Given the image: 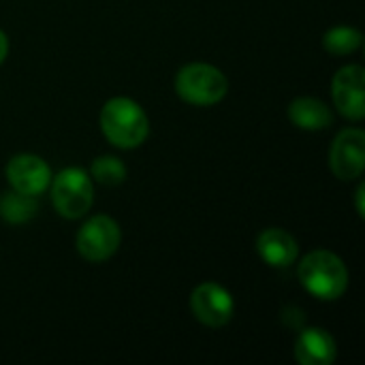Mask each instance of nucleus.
Instances as JSON below:
<instances>
[{
    "label": "nucleus",
    "mask_w": 365,
    "mask_h": 365,
    "mask_svg": "<svg viewBox=\"0 0 365 365\" xmlns=\"http://www.w3.org/2000/svg\"><path fill=\"white\" fill-rule=\"evenodd\" d=\"M0 214L4 220L13 222V225H21L28 222L34 214H36V203L34 197L30 195H21L17 190L4 192L0 199Z\"/></svg>",
    "instance_id": "nucleus-13"
},
{
    "label": "nucleus",
    "mask_w": 365,
    "mask_h": 365,
    "mask_svg": "<svg viewBox=\"0 0 365 365\" xmlns=\"http://www.w3.org/2000/svg\"><path fill=\"white\" fill-rule=\"evenodd\" d=\"M299 280L308 293L331 302L344 295L349 287V272L340 257L327 250H317L299 263Z\"/></svg>",
    "instance_id": "nucleus-1"
},
{
    "label": "nucleus",
    "mask_w": 365,
    "mask_h": 365,
    "mask_svg": "<svg viewBox=\"0 0 365 365\" xmlns=\"http://www.w3.org/2000/svg\"><path fill=\"white\" fill-rule=\"evenodd\" d=\"M105 137L118 148H137L148 137V115L130 98H111L101 113Z\"/></svg>",
    "instance_id": "nucleus-2"
},
{
    "label": "nucleus",
    "mask_w": 365,
    "mask_h": 365,
    "mask_svg": "<svg viewBox=\"0 0 365 365\" xmlns=\"http://www.w3.org/2000/svg\"><path fill=\"white\" fill-rule=\"evenodd\" d=\"M289 118L295 126L304 130H323L331 126V109L317 98H297L289 107Z\"/></svg>",
    "instance_id": "nucleus-12"
},
{
    "label": "nucleus",
    "mask_w": 365,
    "mask_h": 365,
    "mask_svg": "<svg viewBox=\"0 0 365 365\" xmlns=\"http://www.w3.org/2000/svg\"><path fill=\"white\" fill-rule=\"evenodd\" d=\"M364 79L365 73L361 66H344L338 71L331 83L334 103L340 113L349 120H361L365 115L364 107Z\"/></svg>",
    "instance_id": "nucleus-9"
},
{
    "label": "nucleus",
    "mask_w": 365,
    "mask_h": 365,
    "mask_svg": "<svg viewBox=\"0 0 365 365\" xmlns=\"http://www.w3.org/2000/svg\"><path fill=\"white\" fill-rule=\"evenodd\" d=\"M120 246V227L109 216H94L77 233V250L86 261L101 263Z\"/></svg>",
    "instance_id": "nucleus-5"
},
{
    "label": "nucleus",
    "mask_w": 365,
    "mask_h": 365,
    "mask_svg": "<svg viewBox=\"0 0 365 365\" xmlns=\"http://www.w3.org/2000/svg\"><path fill=\"white\" fill-rule=\"evenodd\" d=\"M364 192L365 186H359V190H357V212H359V216H364Z\"/></svg>",
    "instance_id": "nucleus-17"
},
{
    "label": "nucleus",
    "mask_w": 365,
    "mask_h": 365,
    "mask_svg": "<svg viewBox=\"0 0 365 365\" xmlns=\"http://www.w3.org/2000/svg\"><path fill=\"white\" fill-rule=\"evenodd\" d=\"M257 250L272 267H289L297 259V242L284 229H267L257 240Z\"/></svg>",
    "instance_id": "nucleus-11"
},
{
    "label": "nucleus",
    "mask_w": 365,
    "mask_h": 365,
    "mask_svg": "<svg viewBox=\"0 0 365 365\" xmlns=\"http://www.w3.org/2000/svg\"><path fill=\"white\" fill-rule=\"evenodd\" d=\"M6 53H9V38H6V34L0 30V64H2V60L6 58Z\"/></svg>",
    "instance_id": "nucleus-16"
},
{
    "label": "nucleus",
    "mask_w": 365,
    "mask_h": 365,
    "mask_svg": "<svg viewBox=\"0 0 365 365\" xmlns=\"http://www.w3.org/2000/svg\"><path fill=\"white\" fill-rule=\"evenodd\" d=\"M323 45L327 51H331L336 56H346V53H353L361 45V32H357L355 28H349V26L331 28L325 34Z\"/></svg>",
    "instance_id": "nucleus-14"
},
{
    "label": "nucleus",
    "mask_w": 365,
    "mask_h": 365,
    "mask_svg": "<svg viewBox=\"0 0 365 365\" xmlns=\"http://www.w3.org/2000/svg\"><path fill=\"white\" fill-rule=\"evenodd\" d=\"M190 310L199 323L218 329L233 319L235 304L227 289L216 282H203L190 295Z\"/></svg>",
    "instance_id": "nucleus-6"
},
{
    "label": "nucleus",
    "mask_w": 365,
    "mask_h": 365,
    "mask_svg": "<svg viewBox=\"0 0 365 365\" xmlns=\"http://www.w3.org/2000/svg\"><path fill=\"white\" fill-rule=\"evenodd\" d=\"M229 90L227 77L210 64H188L175 77V92L192 105H214Z\"/></svg>",
    "instance_id": "nucleus-3"
},
{
    "label": "nucleus",
    "mask_w": 365,
    "mask_h": 365,
    "mask_svg": "<svg viewBox=\"0 0 365 365\" xmlns=\"http://www.w3.org/2000/svg\"><path fill=\"white\" fill-rule=\"evenodd\" d=\"M6 178H9L13 190H17L21 195L36 197L49 186L51 171L43 158L32 156V154H19V156L9 160Z\"/></svg>",
    "instance_id": "nucleus-8"
},
{
    "label": "nucleus",
    "mask_w": 365,
    "mask_h": 365,
    "mask_svg": "<svg viewBox=\"0 0 365 365\" xmlns=\"http://www.w3.org/2000/svg\"><path fill=\"white\" fill-rule=\"evenodd\" d=\"M336 340L321 327L304 329L295 340V357L302 365H331L336 361Z\"/></svg>",
    "instance_id": "nucleus-10"
},
{
    "label": "nucleus",
    "mask_w": 365,
    "mask_h": 365,
    "mask_svg": "<svg viewBox=\"0 0 365 365\" xmlns=\"http://www.w3.org/2000/svg\"><path fill=\"white\" fill-rule=\"evenodd\" d=\"M331 171L340 180H355L365 167V135L359 128L342 130L329 150Z\"/></svg>",
    "instance_id": "nucleus-7"
},
{
    "label": "nucleus",
    "mask_w": 365,
    "mask_h": 365,
    "mask_svg": "<svg viewBox=\"0 0 365 365\" xmlns=\"http://www.w3.org/2000/svg\"><path fill=\"white\" fill-rule=\"evenodd\" d=\"M51 201L64 218H81L94 201L90 175L75 167L60 171L51 186Z\"/></svg>",
    "instance_id": "nucleus-4"
},
{
    "label": "nucleus",
    "mask_w": 365,
    "mask_h": 365,
    "mask_svg": "<svg viewBox=\"0 0 365 365\" xmlns=\"http://www.w3.org/2000/svg\"><path fill=\"white\" fill-rule=\"evenodd\" d=\"M92 178L103 186H118L126 178V169L115 156H101L92 163Z\"/></svg>",
    "instance_id": "nucleus-15"
}]
</instances>
